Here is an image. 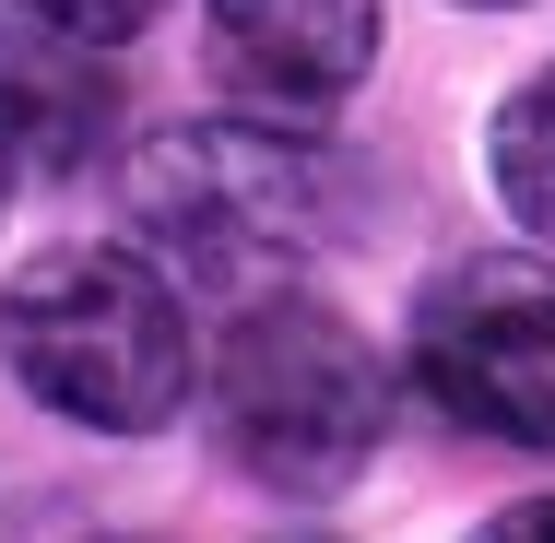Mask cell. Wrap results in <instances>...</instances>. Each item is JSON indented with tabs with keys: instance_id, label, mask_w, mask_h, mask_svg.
I'll return each instance as SVG.
<instances>
[{
	"instance_id": "1",
	"label": "cell",
	"mask_w": 555,
	"mask_h": 543,
	"mask_svg": "<svg viewBox=\"0 0 555 543\" xmlns=\"http://www.w3.org/2000/svg\"><path fill=\"white\" fill-rule=\"evenodd\" d=\"M0 354H12V378L48 414H72L95 437H154L190 402V378H202L178 272L154 248H130V236H60V248H36L0 284Z\"/></svg>"
},
{
	"instance_id": "2",
	"label": "cell",
	"mask_w": 555,
	"mask_h": 543,
	"mask_svg": "<svg viewBox=\"0 0 555 543\" xmlns=\"http://www.w3.org/2000/svg\"><path fill=\"white\" fill-rule=\"evenodd\" d=\"M214 426L224 461L260 473L272 496H343L390 437V366L343 308L260 284L214 354Z\"/></svg>"
},
{
	"instance_id": "3",
	"label": "cell",
	"mask_w": 555,
	"mask_h": 543,
	"mask_svg": "<svg viewBox=\"0 0 555 543\" xmlns=\"http://www.w3.org/2000/svg\"><path fill=\"white\" fill-rule=\"evenodd\" d=\"M130 224L154 236V260L202 272V284H284L320 248V154L272 118H202V130H154L130 154Z\"/></svg>"
},
{
	"instance_id": "4",
	"label": "cell",
	"mask_w": 555,
	"mask_h": 543,
	"mask_svg": "<svg viewBox=\"0 0 555 543\" xmlns=\"http://www.w3.org/2000/svg\"><path fill=\"white\" fill-rule=\"evenodd\" d=\"M414 390L496 449H555V272L449 260L414 296Z\"/></svg>"
},
{
	"instance_id": "5",
	"label": "cell",
	"mask_w": 555,
	"mask_h": 543,
	"mask_svg": "<svg viewBox=\"0 0 555 543\" xmlns=\"http://www.w3.org/2000/svg\"><path fill=\"white\" fill-rule=\"evenodd\" d=\"M214 72L260 118H332L378 72V0H202Z\"/></svg>"
},
{
	"instance_id": "6",
	"label": "cell",
	"mask_w": 555,
	"mask_h": 543,
	"mask_svg": "<svg viewBox=\"0 0 555 543\" xmlns=\"http://www.w3.org/2000/svg\"><path fill=\"white\" fill-rule=\"evenodd\" d=\"M485 178H496L508 224L555 236V60L532 72V83H508V107H496V130H485Z\"/></svg>"
},
{
	"instance_id": "7",
	"label": "cell",
	"mask_w": 555,
	"mask_h": 543,
	"mask_svg": "<svg viewBox=\"0 0 555 543\" xmlns=\"http://www.w3.org/2000/svg\"><path fill=\"white\" fill-rule=\"evenodd\" d=\"M36 36H72V48H130L142 24H166V0H12Z\"/></svg>"
},
{
	"instance_id": "8",
	"label": "cell",
	"mask_w": 555,
	"mask_h": 543,
	"mask_svg": "<svg viewBox=\"0 0 555 543\" xmlns=\"http://www.w3.org/2000/svg\"><path fill=\"white\" fill-rule=\"evenodd\" d=\"M473 543H555V508H508V520H485Z\"/></svg>"
},
{
	"instance_id": "9",
	"label": "cell",
	"mask_w": 555,
	"mask_h": 543,
	"mask_svg": "<svg viewBox=\"0 0 555 543\" xmlns=\"http://www.w3.org/2000/svg\"><path fill=\"white\" fill-rule=\"evenodd\" d=\"M0 202H12V142H0Z\"/></svg>"
},
{
	"instance_id": "10",
	"label": "cell",
	"mask_w": 555,
	"mask_h": 543,
	"mask_svg": "<svg viewBox=\"0 0 555 543\" xmlns=\"http://www.w3.org/2000/svg\"><path fill=\"white\" fill-rule=\"evenodd\" d=\"M473 12H508V0H473Z\"/></svg>"
}]
</instances>
